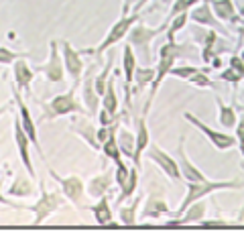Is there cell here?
I'll use <instances>...</instances> for the list:
<instances>
[{
	"label": "cell",
	"instance_id": "cell-1",
	"mask_svg": "<svg viewBox=\"0 0 244 248\" xmlns=\"http://www.w3.org/2000/svg\"><path fill=\"white\" fill-rule=\"evenodd\" d=\"M198 51L196 47L191 45V41H183V43H177V41H167L165 45H161L159 49V61H157V67H155V79L149 88V98H147V104L142 108V116H149L151 106L155 102V96L163 84V79L169 78V71L173 69V65H177L179 59H196Z\"/></svg>",
	"mask_w": 244,
	"mask_h": 248
},
{
	"label": "cell",
	"instance_id": "cell-2",
	"mask_svg": "<svg viewBox=\"0 0 244 248\" xmlns=\"http://www.w3.org/2000/svg\"><path fill=\"white\" fill-rule=\"evenodd\" d=\"M169 23H163L159 27H149L145 23H135L132 29L128 31L126 41L130 43V47L135 49L137 59L142 61V65H151L155 55H152V41H155L159 35H165Z\"/></svg>",
	"mask_w": 244,
	"mask_h": 248
},
{
	"label": "cell",
	"instance_id": "cell-3",
	"mask_svg": "<svg viewBox=\"0 0 244 248\" xmlns=\"http://www.w3.org/2000/svg\"><path fill=\"white\" fill-rule=\"evenodd\" d=\"M81 84V81H79ZM79 84H71V88L63 94H57L55 98H51L49 102H43L41 104V120H55V118H61V116H71V114H86V106L84 102H79L76 92L79 88Z\"/></svg>",
	"mask_w": 244,
	"mask_h": 248
},
{
	"label": "cell",
	"instance_id": "cell-4",
	"mask_svg": "<svg viewBox=\"0 0 244 248\" xmlns=\"http://www.w3.org/2000/svg\"><path fill=\"white\" fill-rule=\"evenodd\" d=\"M138 20H140V13L120 15V18H118L116 23L108 29V33L104 35V39H102L96 47L79 49V53H81V55H94V57H98V61H100V57H102V55L108 53V51H110L112 47H114V45H118L122 39H126L128 31L132 29V25H135V23H138Z\"/></svg>",
	"mask_w": 244,
	"mask_h": 248
},
{
	"label": "cell",
	"instance_id": "cell-5",
	"mask_svg": "<svg viewBox=\"0 0 244 248\" xmlns=\"http://www.w3.org/2000/svg\"><path fill=\"white\" fill-rule=\"evenodd\" d=\"M185 187H187V193L183 198L179 210L173 214V216H179L183 210L191 205L193 202L198 200H206L208 195L216 193V191H230V189H242L244 183L240 179H228V181H214V179H201V181H185Z\"/></svg>",
	"mask_w": 244,
	"mask_h": 248
},
{
	"label": "cell",
	"instance_id": "cell-6",
	"mask_svg": "<svg viewBox=\"0 0 244 248\" xmlns=\"http://www.w3.org/2000/svg\"><path fill=\"white\" fill-rule=\"evenodd\" d=\"M39 189H41V193H39V200H37L35 203H30V205H23V203H20V210H29L30 214L35 216V218H33V224H35V226L43 224V222L49 218V216H53L59 208H63L65 202H67L63 193H59V191H49V189L45 187L43 181L39 183Z\"/></svg>",
	"mask_w": 244,
	"mask_h": 248
},
{
	"label": "cell",
	"instance_id": "cell-7",
	"mask_svg": "<svg viewBox=\"0 0 244 248\" xmlns=\"http://www.w3.org/2000/svg\"><path fill=\"white\" fill-rule=\"evenodd\" d=\"M37 74L43 76L49 84H61L65 79V65H63V57H61V49H59V41L51 39L49 41V57L45 63H37L33 65Z\"/></svg>",
	"mask_w": 244,
	"mask_h": 248
},
{
	"label": "cell",
	"instance_id": "cell-8",
	"mask_svg": "<svg viewBox=\"0 0 244 248\" xmlns=\"http://www.w3.org/2000/svg\"><path fill=\"white\" fill-rule=\"evenodd\" d=\"M49 175L53 177V181L59 185L61 193L65 195V200L74 205L76 210H86V205L81 203L84 202V195H86V183L81 181V177H77V175H67V177H61V175L55 173V169H47Z\"/></svg>",
	"mask_w": 244,
	"mask_h": 248
},
{
	"label": "cell",
	"instance_id": "cell-9",
	"mask_svg": "<svg viewBox=\"0 0 244 248\" xmlns=\"http://www.w3.org/2000/svg\"><path fill=\"white\" fill-rule=\"evenodd\" d=\"M183 118H185L191 126H196L203 137L212 142V147L216 151H230L238 144L236 137H232V134H228V132H222V130H214L212 126H208L206 122H201L196 114H191V112H183Z\"/></svg>",
	"mask_w": 244,
	"mask_h": 248
},
{
	"label": "cell",
	"instance_id": "cell-10",
	"mask_svg": "<svg viewBox=\"0 0 244 248\" xmlns=\"http://www.w3.org/2000/svg\"><path fill=\"white\" fill-rule=\"evenodd\" d=\"M13 139H15V144H16V153H18V159L23 163L25 171L29 173V177L37 179V171H35V165H33V157H30V139L29 134L25 132L23 124L18 120V114L15 112V118H13Z\"/></svg>",
	"mask_w": 244,
	"mask_h": 248
},
{
	"label": "cell",
	"instance_id": "cell-11",
	"mask_svg": "<svg viewBox=\"0 0 244 248\" xmlns=\"http://www.w3.org/2000/svg\"><path fill=\"white\" fill-rule=\"evenodd\" d=\"M13 102H15V106H16V114H18V120H20V124H23L25 132L29 134L30 142H33V147L37 149V153H41V157L45 159L43 149H41V144H39V137H37V124H35V120H33V114H30V110H29L27 102H25V96L20 94V90H18L16 86H13Z\"/></svg>",
	"mask_w": 244,
	"mask_h": 248
},
{
	"label": "cell",
	"instance_id": "cell-12",
	"mask_svg": "<svg viewBox=\"0 0 244 248\" xmlns=\"http://www.w3.org/2000/svg\"><path fill=\"white\" fill-rule=\"evenodd\" d=\"M59 49H61V57H63L65 74L69 76L71 84H79L81 76H84V59H81L79 49H76L67 39L59 41Z\"/></svg>",
	"mask_w": 244,
	"mask_h": 248
},
{
	"label": "cell",
	"instance_id": "cell-13",
	"mask_svg": "<svg viewBox=\"0 0 244 248\" xmlns=\"http://www.w3.org/2000/svg\"><path fill=\"white\" fill-rule=\"evenodd\" d=\"M189 20H191L193 25H199V27L214 29V31H218L220 35L228 37V29L224 27V23H222V20H220L216 15H214L210 0H201L199 4L193 6V8L189 10Z\"/></svg>",
	"mask_w": 244,
	"mask_h": 248
},
{
	"label": "cell",
	"instance_id": "cell-14",
	"mask_svg": "<svg viewBox=\"0 0 244 248\" xmlns=\"http://www.w3.org/2000/svg\"><path fill=\"white\" fill-rule=\"evenodd\" d=\"M145 155H147V159H151L152 163H155L157 167H159L163 173H165L171 181H181V179H183V177H181V171H179L177 161L173 159L167 151H163V149L159 147V144L151 142V144H149V149L145 151Z\"/></svg>",
	"mask_w": 244,
	"mask_h": 248
},
{
	"label": "cell",
	"instance_id": "cell-15",
	"mask_svg": "<svg viewBox=\"0 0 244 248\" xmlns=\"http://www.w3.org/2000/svg\"><path fill=\"white\" fill-rule=\"evenodd\" d=\"M96 65H90V69L81 78V102L90 116H96L100 110V96L96 92Z\"/></svg>",
	"mask_w": 244,
	"mask_h": 248
},
{
	"label": "cell",
	"instance_id": "cell-16",
	"mask_svg": "<svg viewBox=\"0 0 244 248\" xmlns=\"http://www.w3.org/2000/svg\"><path fill=\"white\" fill-rule=\"evenodd\" d=\"M206 212H208V203L203 200L193 202L191 205H187L179 216H173V220H167L165 226L167 228H177V226H191V224H199L203 218H206Z\"/></svg>",
	"mask_w": 244,
	"mask_h": 248
},
{
	"label": "cell",
	"instance_id": "cell-17",
	"mask_svg": "<svg viewBox=\"0 0 244 248\" xmlns=\"http://www.w3.org/2000/svg\"><path fill=\"white\" fill-rule=\"evenodd\" d=\"M13 76H15V86L20 90V94L25 98H30V86H33V79L37 76V71L33 69V65H29L27 57L15 61L13 65Z\"/></svg>",
	"mask_w": 244,
	"mask_h": 248
},
{
	"label": "cell",
	"instance_id": "cell-18",
	"mask_svg": "<svg viewBox=\"0 0 244 248\" xmlns=\"http://www.w3.org/2000/svg\"><path fill=\"white\" fill-rule=\"evenodd\" d=\"M151 144V130L147 124V116L137 118V130H135V155H132V165L140 169V161L145 157V151Z\"/></svg>",
	"mask_w": 244,
	"mask_h": 248
},
{
	"label": "cell",
	"instance_id": "cell-19",
	"mask_svg": "<svg viewBox=\"0 0 244 248\" xmlns=\"http://www.w3.org/2000/svg\"><path fill=\"white\" fill-rule=\"evenodd\" d=\"M112 185H114V169H106L86 183V193L92 200H100L110 193Z\"/></svg>",
	"mask_w": 244,
	"mask_h": 248
},
{
	"label": "cell",
	"instance_id": "cell-20",
	"mask_svg": "<svg viewBox=\"0 0 244 248\" xmlns=\"http://www.w3.org/2000/svg\"><path fill=\"white\" fill-rule=\"evenodd\" d=\"M177 165H179V171H181V177L185 179V181H201V179H206V175H203L196 165H193L187 157V151H185V137H181L179 139V144H177Z\"/></svg>",
	"mask_w": 244,
	"mask_h": 248
},
{
	"label": "cell",
	"instance_id": "cell-21",
	"mask_svg": "<svg viewBox=\"0 0 244 248\" xmlns=\"http://www.w3.org/2000/svg\"><path fill=\"white\" fill-rule=\"evenodd\" d=\"M169 202L165 198V191L152 189L147 195V203L142 208V218H161V216H169Z\"/></svg>",
	"mask_w": 244,
	"mask_h": 248
},
{
	"label": "cell",
	"instance_id": "cell-22",
	"mask_svg": "<svg viewBox=\"0 0 244 248\" xmlns=\"http://www.w3.org/2000/svg\"><path fill=\"white\" fill-rule=\"evenodd\" d=\"M212 10L222 23H230V25H242L244 23V16L240 15L238 6L234 4V0H210Z\"/></svg>",
	"mask_w": 244,
	"mask_h": 248
},
{
	"label": "cell",
	"instance_id": "cell-23",
	"mask_svg": "<svg viewBox=\"0 0 244 248\" xmlns=\"http://www.w3.org/2000/svg\"><path fill=\"white\" fill-rule=\"evenodd\" d=\"M69 130L74 134H77L81 140H86L94 151H102V144L98 142V137H96L98 128L90 118H76L74 122L69 124Z\"/></svg>",
	"mask_w": 244,
	"mask_h": 248
},
{
	"label": "cell",
	"instance_id": "cell-24",
	"mask_svg": "<svg viewBox=\"0 0 244 248\" xmlns=\"http://www.w3.org/2000/svg\"><path fill=\"white\" fill-rule=\"evenodd\" d=\"M86 210H90L92 214H94V220H96L98 226H116V222H114V212H112V205H110L108 195L96 200V203L86 205Z\"/></svg>",
	"mask_w": 244,
	"mask_h": 248
},
{
	"label": "cell",
	"instance_id": "cell-25",
	"mask_svg": "<svg viewBox=\"0 0 244 248\" xmlns=\"http://www.w3.org/2000/svg\"><path fill=\"white\" fill-rule=\"evenodd\" d=\"M138 67V59L135 49L130 47V43L126 41L124 47H122V76H124V86H130L135 81V71Z\"/></svg>",
	"mask_w": 244,
	"mask_h": 248
},
{
	"label": "cell",
	"instance_id": "cell-26",
	"mask_svg": "<svg viewBox=\"0 0 244 248\" xmlns=\"http://www.w3.org/2000/svg\"><path fill=\"white\" fill-rule=\"evenodd\" d=\"M216 104H218V122H220V126L224 130H234V126H236V122H238L236 108L226 104L220 96H216Z\"/></svg>",
	"mask_w": 244,
	"mask_h": 248
},
{
	"label": "cell",
	"instance_id": "cell-27",
	"mask_svg": "<svg viewBox=\"0 0 244 248\" xmlns=\"http://www.w3.org/2000/svg\"><path fill=\"white\" fill-rule=\"evenodd\" d=\"M140 202H142V195H135L130 198V203H122L120 210H118V218H120V224L122 226H135L137 224V218H138V208H140Z\"/></svg>",
	"mask_w": 244,
	"mask_h": 248
},
{
	"label": "cell",
	"instance_id": "cell-28",
	"mask_svg": "<svg viewBox=\"0 0 244 248\" xmlns=\"http://www.w3.org/2000/svg\"><path fill=\"white\" fill-rule=\"evenodd\" d=\"M137 187H138V167H135V165H132L128 179H126V183L120 187V191H118V195H116V202H114V203H116V205H122L124 202H130V198H135Z\"/></svg>",
	"mask_w": 244,
	"mask_h": 248
},
{
	"label": "cell",
	"instance_id": "cell-29",
	"mask_svg": "<svg viewBox=\"0 0 244 248\" xmlns=\"http://www.w3.org/2000/svg\"><path fill=\"white\" fill-rule=\"evenodd\" d=\"M100 106L106 108L110 114L118 116L120 114V104H118V96H116V78H110L108 86L104 90V94H102V100H100Z\"/></svg>",
	"mask_w": 244,
	"mask_h": 248
},
{
	"label": "cell",
	"instance_id": "cell-30",
	"mask_svg": "<svg viewBox=\"0 0 244 248\" xmlns=\"http://www.w3.org/2000/svg\"><path fill=\"white\" fill-rule=\"evenodd\" d=\"M116 140H118L122 157L132 161V155H135V132H130L126 126H122V124H120L118 132H116Z\"/></svg>",
	"mask_w": 244,
	"mask_h": 248
},
{
	"label": "cell",
	"instance_id": "cell-31",
	"mask_svg": "<svg viewBox=\"0 0 244 248\" xmlns=\"http://www.w3.org/2000/svg\"><path fill=\"white\" fill-rule=\"evenodd\" d=\"M33 193H35L33 181L23 177V175H16L13 185H8V195H13V198H30Z\"/></svg>",
	"mask_w": 244,
	"mask_h": 248
},
{
	"label": "cell",
	"instance_id": "cell-32",
	"mask_svg": "<svg viewBox=\"0 0 244 248\" xmlns=\"http://www.w3.org/2000/svg\"><path fill=\"white\" fill-rule=\"evenodd\" d=\"M112 67H114V53H108V59H106V63L104 67L100 69V74H96V92H98V96L102 100V94H104V90L108 86V81H110V74H112Z\"/></svg>",
	"mask_w": 244,
	"mask_h": 248
},
{
	"label": "cell",
	"instance_id": "cell-33",
	"mask_svg": "<svg viewBox=\"0 0 244 248\" xmlns=\"http://www.w3.org/2000/svg\"><path fill=\"white\" fill-rule=\"evenodd\" d=\"M152 79H155V67L151 65H138L137 71H135V81L132 84L137 86V92L145 90V88H151Z\"/></svg>",
	"mask_w": 244,
	"mask_h": 248
},
{
	"label": "cell",
	"instance_id": "cell-34",
	"mask_svg": "<svg viewBox=\"0 0 244 248\" xmlns=\"http://www.w3.org/2000/svg\"><path fill=\"white\" fill-rule=\"evenodd\" d=\"M187 23H189V13H181V15H177V16L169 23V27H167V31H165L167 41H177V35L187 27Z\"/></svg>",
	"mask_w": 244,
	"mask_h": 248
},
{
	"label": "cell",
	"instance_id": "cell-35",
	"mask_svg": "<svg viewBox=\"0 0 244 248\" xmlns=\"http://www.w3.org/2000/svg\"><path fill=\"white\" fill-rule=\"evenodd\" d=\"M102 153H104V157L110 159L112 163H118L122 161L124 157H122V153H120V147H118V140H116V134H112V137L102 144Z\"/></svg>",
	"mask_w": 244,
	"mask_h": 248
},
{
	"label": "cell",
	"instance_id": "cell-36",
	"mask_svg": "<svg viewBox=\"0 0 244 248\" xmlns=\"http://www.w3.org/2000/svg\"><path fill=\"white\" fill-rule=\"evenodd\" d=\"M199 2L201 0H175L173 6H171V10H169V15L165 16V23H171V20L175 18L177 15H181V13H189V10L196 4H199Z\"/></svg>",
	"mask_w": 244,
	"mask_h": 248
},
{
	"label": "cell",
	"instance_id": "cell-37",
	"mask_svg": "<svg viewBox=\"0 0 244 248\" xmlns=\"http://www.w3.org/2000/svg\"><path fill=\"white\" fill-rule=\"evenodd\" d=\"M23 57H30V53H20V51H15V49H10V47L0 45V65H2V67L13 65L15 61L23 59Z\"/></svg>",
	"mask_w": 244,
	"mask_h": 248
},
{
	"label": "cell",
	"instance_id": "cell-38",
	"mask_svg": "<svg viewBox=\"0 0 244 248\" xmlns=\"http://www.w3.org/2000/svg\"><path fill=\"white\" fill-rule=\"evenodd\" d=\"M210 69H199L196 76L189 78V84H193L196 88H208V90H216V84H214V79L208 76Z\"/></svg>",
	"mask_w": 244,
	"mask_h": 248
},
{
	"label": "cell",
	"instance_id": "cell-39",
	"mask_svg": "<svg viewBox=\"0 0 244 248\" xmlns=\"http://www.w3.org/2000/svg\"><path fill=\"white\" fill-rule=\"evenodd\" d=\"M199 71V67H196V65H173V69L169 71V78H177V79H185V81H189V78L191 76H196Z\"/></svg>",
	"mask_w": 244,
	"mask_h": 248
},
{
	"label": "cell",
	"instance_id": "cell-40",
	"mask_svg": "<svg viewBox=\"0 0 244 248\" xmlns=\"http://www.w3.org/2000/svg\"><path fill=\"white\" fill-rule=\"evenodd\" d=\"M114 183H116V187L120 189L122 185L126 183V179H128V175H130V167L124 163V159L122 161H118V163H114Z\"/></svg>",
	"mask_w": 244,
	"mask_h": 248
},
{
	"label": "cell",
	"instance_id": "cell-41",
	"mask_svg": "<svg viewBox=\"0 0 244 248\" xmlns=\"http://www.w3.org/2000/svg\"><path fill=\"white\" fill-rule=\"evenodd\" d=\"M218 79H222V81H226V84H232V86H238L240 81H242V76L238 74L236 69H232L230 65L226 67V69H222L220 74H218Z\"/></svg>",
	"mask_w": 244,
	"mask_h": 248
},
{
	"label": "cell",
	"instance_id": "cell-42",
	"mask_svg": "<svg viewBox=\"0 0 244 248\" xmlns=\"http://www.w3.org/2000/svg\"><path fill=\"white\" fill-rule=\"evenodd\" d=\"M234 137H236L240 153H242L244 151V112H242V116H238V122H236V126H234Z\"/></svg>",
	"mask_w": 244,
	"mask_h": 248
},
{
	"label": "cell",
	"instance_id": "cell-43",
	"mask_svg": "<svg viewBox=\"0 0 244 248\" xmlns=\"http://www.w3.org/2000/svg\"><path fill=\"white\" fill-rule=\"evenodd\" d=\"M198 226H201V228H228V222L226 220H201Z\"/></svg>",
	"mask_w": 244,
	"mask_h": 248
},
{
	"label": "cell",
	"instance_id": "cell-44",
	"mask_svg": "<svg viewBox=\"0 0 244 248\" xmlns=\"http://www.w3.org/2000/svg\"><path fill=\"white\" fill-rule=\"evenodd\" d=\"M228 65H230L232 69H236L238 74L242 76V79H244V61L240 59V55H232V57L228 59Z\"/></svg>",
	"mask_w": 244,
	"mask_h": 248
},
{
	"label": "cell",
	"instance_id": "cell-45",
	"mask_svg": "<svg viewBox=\"0 0 244 248\" xmlns=\"http://www.w3.org/2000/svg\"><path fill=\"white\" fill-rule=\"evenodd\" d=\"M2 187H4V179L0 177V205H6V208H13V210H20V203H15V202H10V200L4 198Z\"/></svg>",
	"mask_w": 244,
	"mask_h": 248
},
{
	"label": "cell",
	"instance_id": "cell-46",
	"mask_svg": "<svg viewBox=\"0 0 244 248\" xmlns=\"http://www.w3.org/2000/svg\"><path fill=\"white\" fill-rule=\"evenodd\" d=\"M149 2H151V0H137V2H135V6L130 8V13H140V10L145 8Z\"/></svg>",
	"mask_w": 244,
	"mask_h": 248
},
{
	"label": "cell",
	"instance_id": "cell-47",
	"mask_svg": "<svg viewBox=\"0 0 244 248\" xmlns=\"http://www.w3.org/2000/svg\"><path fill=\"white\" fill-rule=\"evenodd\" d=\"M130 4H132V0H122V13L120 15H130Z\"/></svg>",
	"mask_w": 244,
	"mask_h": 248
},
{
	"label": "cell",
	"instance_id": "cell-48",
	"mask_svg": "<svg viewBox=\"0 0 244 248\" xmlns=\"http://www.w3.org/2000/svg\"><path fill=\"white\" fill-rule=\"evenodd\" d=\"M13 104H15V102H8V104L0 106V118H2V116L6 114V112H10V110H13Z\"/></svg>",
	"mask_w": 244,
	"mask_h": 248
},
{
	"label": "cell",
	"instance_id": "cell-49",
	"mask_svg": "<svg viewBox=\"0 0 244 248\" xmlns=\"http://www.w3.org/2000/svg\"><path fill=\"white\" fill-rule=\"evenodd\" d=\"M236 110H240V112H244V104H238V106H236Z\"/></svg>",
	"mask_w": 244,
	"mask_h": 248
},
{
	"label": "cell",
	"instance_id": "cell-50",
	"mask_svg": "<svg viewBox=\"0 0 244 248\" xmlns=\"http://www.w3.org/2000/svg\"><path fill=\"white\" fill-rule=\"evenodd\" d=\"M240 59H242V61H244V49H242V53H240Z\"/></svg>",
	"mask_w": 244,
	"mask_h": 248
},
{
	"label": "cell",
	"instance_id": "cell-51",
	"mask_svg": "<svg viewBox=\"0 0 244 248\" xmlns=\"http://www.w3.org/2000/svg\"><path fill=\"white\" fill-rule=\"evenodd\" d=\"M240 218H244V208H242V212H240Z\"/></svg>",
	"mask_w": 244,
	"mask_h": 248
},
{
	"label": "cell",
	"instance_id": "cell-52",
	"mask_svg": "<svg viewBox=\"0 0 244 248\" xmlns=\"http://www.w3.org/2000/svg\"><path fill=\"white\" fill-rule=\"evenodd\" d=\"M242 159H244V151H242Z\"/></svg>",
	"mask_w": 244,
	"mask_h": 248
}]
</instances>
